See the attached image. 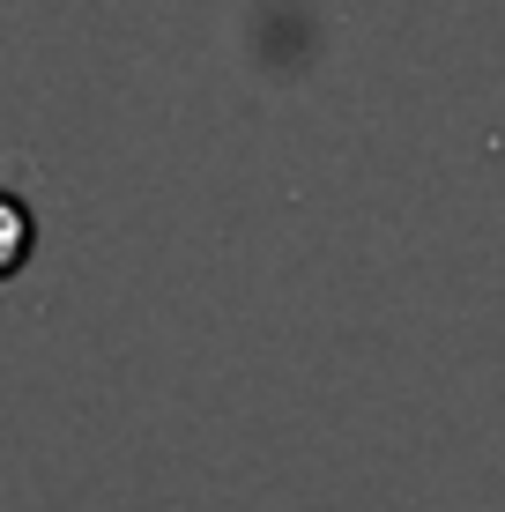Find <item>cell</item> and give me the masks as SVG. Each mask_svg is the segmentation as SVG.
I'll list each match as a JSON object with an SVG mask.
<instances>
[{
	"mask_svg": "<svg viewBox=\"0 0 505 512\" xmlns=\"http://www.w3.org/2000/svg\"><path fill=\"white\" fill-rule=\"evenodd\" d=\"M23 253H30V216L8 201V193H0V275H8Z\"/></svg>",
	"mask_w": 505,
	"mask_h": 512,
	"instance_id": "6da1fadb",
	"label": "cell"
}]
</instances>
